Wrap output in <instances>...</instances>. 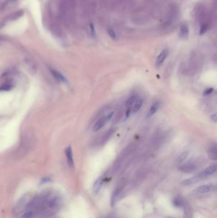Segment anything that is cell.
I'll return each mask as SVG.
<instances>
[{"label":"cell","mask_w":217,"mask_h":218,"mask_svg":"<svg viewBox=\"0 0 217 218\" xmlns=\"http://www.w3.org/2000/svg\"><path fill=\"white\" fill-rule=\"evenodd\" d=\"M216 189V186L214 184H207L202 185L197 188H196L193 191L192 193L194 195H201L208 193V192L214 191Z\"/></svg>","instance_id":"1"},{"label":"cell","mask_w":217,"mask_h":218,"mask_svg":"<svg viewBox=\"0 0 217 218\" xmlns=\"http://www.w3.org/2000/svg\"><path fill=\"white\" fill-rule=\"evenodd\" d=\"M196 169V166L194 163L188 162L181 165L178 170L184 173H192Z\"/></svg>","instance_id":"2"},{"label":"cell","mask_w":217,"mask_h":218,"mask_svg":"<svg viewBox=\"0 0 217 218\" xmlns=\"http://www.w3.org/2000/svg\"><path fill=\"white\" fill-rule=\"evenodd\" d=\"M204 177L202 173L201 172V174L197 175H195L192 177H190V178H188L187 179H185V180L183 181L181 183L182 184L184 185V186H188V185H191V184H195L196 183L199 181L201 179H202Z\"/></svg>","instance_id":"3"},{"label":"cell","mask_w":217,"mask_h":218,"mask_svg":"<svg viewBox=\"0 0 217 218\" xmlns=\"http://www.w3.org/2000/svg\"><path fill=\"white\" fill-rule=\"evenodd\" d=\"M168 54H169V50L168 49H164L162 51L156 59V64L157 67H159L162 65V63H164L165 59L167 58Z\"/></svg>","instance_id":"4"},{"label":"cell","mask_w":217,"mask_h":218,"mask_svg":"<svg viewBox=\"0 0 217 218\" xmlns=\"http://www.w3.org/2000/svg\"><path fill=\"white\" fill-rule=\"evenodd\" d=\"M65 154L68 161V164L70 168H73L74 166V160L73 158V152L71 146L68 147L65 149Z\"/></svg>","instance_id":"5"},{"label":"cell","mask_w":217,"mask_h":218,"mask_svg":"<svg viewBox=\"0 0 217 218\" xmlns=\"http://www.w3.org/2000/svg\"><path fill=\"white\" fill-rule=\"evenodd\" d=\"M104 183V180L102 177H99L97 179V181L95 182L94 186H93V193L94 194L96 195L99 193L102 187H103Z\"/></svg>","instance_id":"6"},{"label":"cell","mask_w":217,"mask_h":218,"mask_svg":"<svg viewBox=\"0 0 217 218\" xmlns=\"http://www.w3.org/2000/svg\"><path fill=\"white\" fill-rule=\"evenodd\" d=\"M159 105H160L159 102H158V101H156V102H155V103L153 104L151 106V107L150 108L147 114L146 118L148 119V118H151L152 115H154L156 114V112L157 111V110L159 109Z\"/></svg>","instance_id":"7"},{"label":"cell","mask_w":217,"mask_h":218,"mask_svg":"<svg viewBox=\"0 0 217 218\" xmlns=\"http://www.w3.org/2000/svg\"><path fill=\"white\" fill-rule=\"evenodd\" d=\"M108 121H106L105 116L103 117V118H101L94 125V126H93V131L94 132H97V131L101 130V128L105 125V124Z\"/></svg>","instance_id":"8"},{"label":"cell","mask_w":217,"mask_h":218,"mask_svg":"<svg viewBox=\"0 0 217 218\" xmlns=\"http://www.w3.org/2000/svg\"><path fill=\"white\" fill-rule=\"evenodd\" d=\"M208 156L212 160H217V147L216 144H212L208 151Z\"/></svg>","instance_id":"9"},{"label":"cell","mask_w":217,"mask_h":218,"mask_svg":"<svg viewBox=\"0 0 217 218\" xmlns=\"http://www.w3.org/2000/svg\"><path fill=\"white\" fill-rule=\"evenodd\" d=\"M51 73H52V74L54 76V77L56 79H57L58 81H59L63 83H68L67 79L60 72L52 69V70H51Z\"/></svg>","instance_id":"10"},{"label":"cell","mask_w":217,"mask_h":218,"mask_svg":"<svg viewBox=\"0 0 217 218\" xmlns=\"http://www.w3.org/2000/svg\"><path fill=\"white\" fill-rule=\"evenodd\" d=\"M216 165H212L208 166V167H207L202 173L204 176L206 177V176H208L213 174L214 173L216 172Z\"/></svg>","instance_id":"11"},{"label":"cell","mask_w":217,"mask_h":218,"mask_svg":"<svg viewBox=\"0 0 217 218\" xmlns=\"http://www.w3.org/2000/svg\"><path fill=\"white\" fill-rule=\"evenodd\" d=\"M143 105V100L142 99H136V101L134 102V105L133 106V108L132 109V112L133 114H135V113H137L139 109H141L142 106Z\"/></svg>","instance_id":"12"},{"label":"cell","mask_w":217,"mask_h":218,"mask_svg":"<svg viewBox=\"0 0 217 218\" xmlns=\"http://www.w3.org/2000/svg\"><path fill=\"white\" fill-rule=\"evenodd\" d=\"M188 154H189V152L188 151H185L183 152L181 155H179V156L177 158L176 163L178 164L182 163L187 158Z\"/></svg>","instance_id":"13"},{"label":"cell","mask_w":217,"mask_h":218,"mask_svg":"<svg viewBox=\"0 0 217 218\" xmlns=\"http://www.w3.org/2000/svg\"><path fill=\"white\" fill-rule=\"evenodd\" d=\"M188 35V28L187 26L183 25L180 28V35L182 38H186Z\"/></svg>","instance_id":"14"},{"label":"cell","mask_w":217,"mask_h":218,"mask_svg":"<svg viewBox=\"0 0 217 218\" xmlns=\"http://www.w3.org/2000/svg\"><path fill=\"white\" fill-rule=\"evenodd\" d=\"M136 96H132L131 97H129L128 99H127V100L126 101V103H125V105L127 107H131V106L134 104V102L136 101Z\"/></svg>","instance_id":"15"},{"label":"cell","mask_w":217,"mask_h":218,"mask_svg":"<svg viewBox=\"0 0 217 218\" xmlns=\"http://www.w3.org/2000/svg\"><path fill=\"white\" fill-rule=\"evenodd\" d=\"M207 30H208V25L206 24H203L200 28L199 35H204L207 31Z\"/></svg>","instance_id":"16"},{"label":"cell","mask_w":217,"mask_h":218,"mask_svg":"<svg viewBox=\"0 0 217 218\" xmlns=\"http://www.w3.org/2000/svg\"><path fill=\"white\" fill-rule=\"evenodd\" d=\"M108 35H109V36L112 38V39L113 40H116L117 39V35H116V33H115V31L113 30H111V29H109L108 30Z\"/></svg>","instance_id":"17"},{"label":"cell","mask_w":217,"mask_h":218,"mask_svg":"<svg viewBox=\"0 0 217 218\" xmlns=\"http://www.w3.org/2000/svg\"><path fill=\"white\" fill-rule=\"evenodd\" d=\"M213 91H214V89L213 87L206 88L205 90L203 91V95L204 96H208V95L212 94Z\"/></svg>","instance_id":"18"},{"label":"cell","mask_w":217,"mask_h":218,"mask_svg":"<svg viewBox=\"0 0 217 218\" xmlns=\"http://www.w3.org/2000/svg\"><path fill=\"white\" fill-rule=\"evenodd\" d=\"M33 215V213L32 211H27L20 217V218H31Z\"/></svg>","instance_id":"19"},{"label":"cell","mask_w":217,"mask_h":218,"mask_svg":"<svg viewBox=\"0 0 217 218\" xmlns=\"http://www.w3.org/2000/svg\"><path fill=\"white\" fill-rule=\"evenodd\" d=\"M90 30H91V33L92 36L96 37V31H95V28L94 27V25L93 24H90Z\"/></svg>","instance_id":"20"},{"label":"cell","mask_w":217,"mask_h":218,"mask_svg":"<svg viewBox=\"0 0 217 218\" xmlns=\"http://www.w3.org/2000/svg\"><path fill=\"white\" fill-rule=\"evenodd\" d=\"M113 115V112L109 113L108 114H107V115H106V116H105L106 121H109L112 118Z\"/></svg>","instance_id":"21"},{"label":"cell","mask_w":217,"mask_h":218,"mask_svg":"<svg viewBox=\"0 0 217 218\" xmlns=\"http://www.w3.org/2000/svg\"><path fill=\"white\" fill-rule=\"evenodd\" d=\"M131 110L132 109H131L130 107H128V109H127V112L125 113V119L127 118L129 116V115L131 114Z\"/></svg>","instance_id":"22"},{"label":"cell","mask_w":217,"mask_h":218,"mask_svg":"<svg viewBox=\"0 0 217 218\" xmlns=\"http://www.w3.org/2000/svg\"><path fill=\"white\" fill-rule=\"evenodd\" d=\"M211 119L213 122L216 123L217 119H216V114H214L213 115H211Z\"/></svg>","instance_id":"23"}]
</instances>
